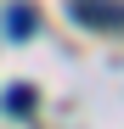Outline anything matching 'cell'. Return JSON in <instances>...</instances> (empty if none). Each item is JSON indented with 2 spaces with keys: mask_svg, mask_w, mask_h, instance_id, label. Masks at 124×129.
<instances>
[{
  "mask_svg": "<svg viewBox=\"0 0 124 129\" xmlns=\"http://www.w3.org/2000/svg\"><path fill=\"white\" fill-rule=\"evenodd\" d=\"M73 17L90 28H118V6L113 0H73Z\"/></svg>",
  "mask_w": 124,
  "mask_h": 129,
  "instance_id": "1",
  "label": "cell"
},
{
  "mask_svg": "<svg viewBox=\"0 0 124 129\" xmlns=\"http://www.w3.org/2000/svg\"><path fill=\"white\" fill-rule=\"evenodd\" d=\"M34 23H39V11L28 6V0L6 6V34H11V39H28V34H34Z\"/></svg>",
  "mask_w": 124,
  "mask_h": 129,
  "instance_id": "2",
  "label": "cell"
},
{
  "mask_svg": "<svg viewBox=\"0 0 124 129\" xmlns=\"http://www.w3.org/2000/svg\"><path fill=\"white\" fill-rule=\"evenodd\" d=\"M6 112H34V90L28 84H11L6 90Z\"/></svg>",
  "mask_w": 124,
  "mask_h": 129,
  "instance_id": "3",
  "label": "cell"
}]
</instances>
